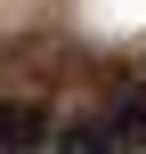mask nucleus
I'll return each mask as SVG.
<instances>
[{"label":"nucleus","mask_w":146,"mask_h":154,"mask_svg":"<svg viewBox=\"0 0 146 154\" xmlns=\"http://www.w3.org/2000/svg\"><path fill=\"white\" fill-rule=\"evenodd\" d=\"M57 138V114L41 97H0V154H41Z\"/></svg>","instance_id":"obj_1"},{"label":"nucleus","mask_w":146,"mask_h":154,"mask_svg":"<svg viewBox=\"0 0 146 154\" xmlns=\"http://www.w3.org/2000/svg\"><path fill=\"white\" fill-rule=\"evenodd\" d=\"M106 130H114L130 154H146V89H138V81H130V89H114V106H106Z\"/></svg>","instance_id":"obj_2"},{"label":"nucleus","mask_w":146,"mask_h":154,"mask_svg":"<svg viewBox=\"0 0 146 154\" xmlns=\"http://www.w3.org/2000/svg\"><path fill=\"white\" fill-rule=\"evenodd\" d=\"M57 154H130V146H122L106 122H81V130H65V138H57Z\"/></svg>","instance_id":"obj_3"}]
</instances>
